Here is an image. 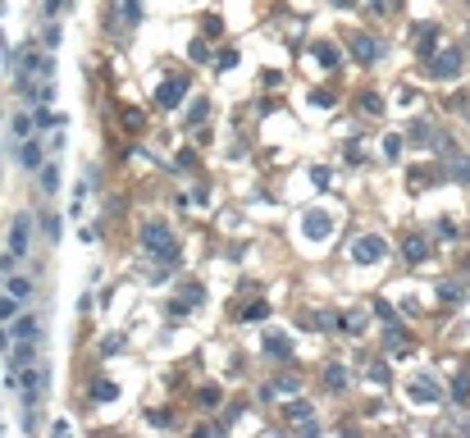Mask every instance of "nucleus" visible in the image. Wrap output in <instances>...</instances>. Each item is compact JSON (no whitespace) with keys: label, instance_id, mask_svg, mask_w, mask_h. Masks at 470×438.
Instances as JSON below:
<instances>
[{"label":"nucleus","instance_id":"obj_26","mask_svg":"<svg viewBox=\"0 0 470 438\" xmlns=\"http://www.w3.org/2000/svg\"><path fill=\"white\" fill-rule=\"evenodd\" d=\"M365 379H370L374 388H383V383H388V365H383V361H370V365H365Z\"/></svg>","mask_w":470,"mask_h":438},{"label":"nucleus","instance_id":"obj_29","mask_svg":"<svg viewBox=\"0 0 470 438\" xmlns=\"http://www.w3.org/2000/svg\"><path fill=\"white\" fill-rule=\"evenodd\" d=\"M42 192H60V169L55 164H42Z\"/></svg>","mask_w":470,"mask_h":438},{"label":"nucleus","instance_id":"obj_18","mask_svg":"<svg viewBox=\"0 0 470 438\" xmlns=\"http://www.w3.org/2000/svg\"><path fill=\"white\" fill-rule=\"evenodd\" d=\"M452 397H457L461 406H470V370H457V379H452Z\"/></svg>","mask_w":470,"mask_h":438},{"label":"nucleus","instance_id":"obj_24","mask_svg":"<svg viewBox=\"0 0 470 438\" xmlns=\"http://www.w3.org/2000/svg\"><path fill=\"white\" fill-rule=\"evenodd\" d=\"M274 393H302V379H297L293 370H288V374H279V379H274Z\"/></svg>","mask_w":470,"mask_h":438},{"label":"nucleus","instance_id":"obj_7","mask_svg":"<svg viewBox=\"0 0 470 438\" xmlns=\"http://www.w3.org/2000/svg\"><path fill=\"white\" fill-rule=\"evenodd\" d=\"M261 351H265V356H270V361L288 365V361H293V338H288V333H279V328H265V338H261Z\"/></svg>","mask_w":470,"mask_h":438},{"label":"nucleus","instance_id":"obj_36","mask_svg":"<svg viewBox=\"0 0 470 438\" xmlns=\"http://www.w3.org/2000/svg\"><path fill=\"white\" fill-rule=\"evenodd\" d=\"M42 46H46V51H55V46H60V28H46V37H42Z\"/></svg>","mask_w":470,"mask_h":438},{"label":"nucleus","instance_id":"obj_10","mask_svg":"<svg viewBox=\"0 0 470 438\" xmlns=\"http://www.w3.org/2000/svg\"><path fill=\"white\" fill-rule=\"evenodd\" d=\"M302 233H306L311 242H324L329 233H333V219H329L324 210H306V215H302Z\"/></svg>","mask_w":470,"mask_h":438},{"label":"nucleus","instance_id":"obj_4","mask_svg":"<svg viewBox=\"0 0 470 438\" xmlns=\"http://www.w3.org/2000/svg\"><path fill=\"white\" fill-rule=\"evenodd\" d=\"M0 342L5 347H14V342H42V319L37 315H19L5 324V333H0Z\"/></svg>","mask_w":470,"mask_h":438},{"label":"nucleus","instance_id":"obj_6","mask_svg":"<svg viewBox=\"0 0 470 438\" xmlns=\"http://www.w3.org/2000/svg\"><path fill=\"white\" fill-rule=\"evenodd\" d=\"M383 256H388V242H383L379 233H361V238L351 242V261L356 265H379Z\"/></svg>","mask_w":470,"mask_h":438},{"label":"nucleus","instance_id":"obj_11","mask_svg":"<svg viewBox=\"0 0 470 438\" xmlns=\"http://www.w3.org/2000/svg\"><path fill=\"white\" fill-rule=\"evenodd\" d=\"M443 146V160H448V174L457 178V183H470V160L457 151V142H438Z\"/></svg>","mask_w":470,"mask_h":438},{"label":"nucleus","instance_id":"obj_32","mask_svg":"<svg viewBox=\"0 0 470 438\" xmlns=\"http://www.w3.org/2000/svg\"><path fill=\"white\" fill-rule=\"evenodd\" d=\"M197 406H201V411H215V406H219V388H201V393H197Z\"/></svg>","mask_w":470,"mask_h":438},{"label":"nucleus","instance_id":"obj_5","mask_svg":"<svg viewBox=\"0 0 470 438\" xmlns=\"http://www.w3.org/2000/svg\"><path fill=\"white\" fill-rule=\"evenodd\" d=\"M187 87H192V78L187 73H174V78H164L160 87H155V110H178L187 96Z\"/></svg>","mask_w":470,"mask_h":438},{"label":"nucleus","instance_id":"obj_19","mask_svg":"<svg viewBox=\"0 0 470 438\" xmlns=\"http://www.w3.org/2000/svg\"><path fill=\"white\" fill-rule=\"evenodd\" d=\"M119 119H123V128H128V132H142L146 128V114H142V110H132V105L119 110Z\"/></svg>","mask_w":470,"mask_h":438},{"label":"nucleus","instance_id":"obj_12","mask_svg":"<svg viewBox=\"0 0 470 438\" xmlns=\"http://www.w3.org/2000/svg\"><path fill=\"white\" fill-rule=\"evenodd\" d=\"M87 397H92V402H96V406H110V402H119V383H114V379H105V374H96V379L87 383Z\"/></svg>","mask_w":470,"mask_h":438},{"label":"nucleus","instance_id":"obj_38","mask_svg":"<svg viewBox=\"0 0 470 438\" xmlns=\"http://www.w3.org/2000/svg\"><path fill=\"white\" fill-rule=\"evenodd\" d=\"M438 233H443V238H457V224H452V219L443 215V219H438Z\"/></svg>","mask_w":470,"mask_h":438},{"label":"nucleus","instance_id":"obj_31","mask_svg":"<svg viewBox=\"0 0 470 438\" xmlns=\"http://www.w3.org/2000/svg\"><path fill=\"white\" fill-rule=\"evenodd\" d=\"M270 315V301H247L242 306V319H265Z\"/></svg>","mask_w":470,"mask_h":438},{"label":"nucleus","instance_id":"obj_34","mask_svg":"<svg viewBox=\"0 0 470 438\" xmlns=\"http://www.w3.org/2000/svg\"><path fill=\"white\" fill-rule=\"evenodd\" d=\"M361 110L365 114H383V100L379 96H361Z\"/></svg>","mask_w":470,"mask_h":438},{"label":"nucleus","instance_id":"obj_21","mask_svg":"<svg viewBox=\"0 0 470 438\" xmlns=\"http://www.w3.org/2000/svg\"><path fill=\"white\" fill-rule=\"evenodd\" d=\"M206 114H210V100H192V105H187V128L206 123Z\"/></svg>","mask_w":470,"mask_h":438},{"label":"nucleus","instance_id":"obj_8","mask_svg":"<svg viewBox=\"0 0 470 438\" xmlns=\"http://www.w3.org/2000/svg\"><path fill=\"white\" fill-rule=\"evenodd\" d=\"M406 397L420 402V406H434L438 402V383L429 379V374H411V379H406Z\"/></svg>","mask_w":470,"mask_h":438},{"label":"nucleus","instance_id":"obj_23","mask_svg":"<svg viewBox=\"0 0 470 438\" xmlns=\"http://www.w3.org/2000/svg\"><path fill=\"white\" fill-rule=\"evenodd\" d=\"M383 160H402V132H388L383 137Z\"/></svg>","mask_w":470,"mask_h":438},{"label":"nucleus","instance_id":"obj_20","mask_svg":"<svg viewBox=\"0 0 470 438\" xmlns=\"http://www.w3.org/2000/svg\"><path fill=\"white\" fill-rule=\"evenodd\" d=\"M434 169H425V164H416V169H411V174H406V183H411V187H434Z\"/></svg>","mask_w":470,"mask_h":438},{"label":"nucleus","instance_id":"obj_37","mask_svg":"<svg viewBox=\"0 0 470 438\" xmlns=\"http://www.w3.org/2000/svg\"><path fill=\"white\" fill-rule=\"evenodd\" d=\"M192 60H201V64H206V60H210V46H206V42H192Z\"/></svg>","mask_w":470,"mask_h":438},{"label":"nucleus","instance_id":"obj_15","mask_svg":"<svg viewBox=\"0 0 470 438\" xmlns=\"http://www.w3.org/2000/svg\"><path fill=\"white\" fill-rule=\"evenodd\" d=\"M14 155H19V164H23V169H37V164H42V155H46V146L37 142V137H23Z\"/></svg>","mask_w":470,"mask_h":438},{"label":"nucleus","instance_id":"obj_2","mask_svg":"<svg viewBox=\"0 0 470 438\" xmlns=\"http://www.w3.org/2000/svg\"><path fill=\"white\" fill-rule=\"evenodd\" d=\"M28 238H33V215H14L10 219V247H5V261H0V265H5V274L28 256Z\"/></svg>","mask_w":470,"mask_h":438},{"label":"nucleus","instance_id":"obj_27","mask_svg":"<svg viewBox=\"0 0 470 438\" xmlns=\"http://www.w3.org/2000/svg\"><path fill=\"white\" fill-rule=\"evenodd\" d=\"M19 306H23L19 297H14V292H5V297H0V319H5V324H10V319L19 315Z\"/></svg>","mask_w":470,"mask_h":438},{"label":"nucleus","instance_id":"obj_30","mask_svg":"<svg viewBox=\"0 0 470 438\" xmlns=\"http://www.w3.org/2000/svg\"><path fill=\"white\" fill-rule=\"evenodd\" d=\"M438 301H443V306H457V301H461V288L457 283H438Z\"/></svg>","mask_w":470,"mask_h":438},{"label":"nucleus","instance_id":"obj_16","mask_svg":"<svg viewBox=\"0 0 470 438\" xmlns=\"http://www.w3.org/2000/svg\"><path fill=\"white\" fill-rule=\"evenodd\" d=\"M315 60H320L324 69H338V64H342V51H338V46H329V42H320V46H315Z\"/></svg>","mask_w":470,"mask_h":438},{"label":"nucleus","instance_id":"obj_13","mask_svg":"<svg viewBox=\"0 0 470 438\" xmlns=\"http://www.w3.org/2000/svg\"><path fill=\"white\" fill-rule=\"evenodd\" d=\"M402 256H406L411 265L429 261V238H425V233H406V238H402Z\"/></svg>","mask_w":470,"mask_h":438},{"label":"nucleus","instance_id":"obj_33","mask_svg":"<svg viewBox=\"0 0 470 438\" xmlns=\"http://www.w3.org/2000/svg\"><path fill=\"white\" fill-rule=\"evenodd\" d=\"M42 233H46V238H51V242L60 238V215H46V219H42Z\"/></svg>","mask_w":470,"mask_h":438},{"label":"nucleus","instance_id":"obj_17","mask_svg":"<svg viewBox=\"0 0 470 438\" xmlns=\"http://www.w3.org/2000/svg\"><path fill=\"white\" fill-rule=\"evenodd\" d=\"M5 292H14L19 301H33V279H23V274H10V288Z\"/></svg>","mask_w":470,"mask_h":438},{"label":"nucleus","instance_id":"obj_9","mask_svg":"<svg viewBox=\"0 0 470 438\" xmlns=\"http://www.w3.org/2000/svg\"><path fill=\"white\" fill-rule=\"evenodd\" d=\"M347 51L356 55V64H374V60L383 55V46L374 42V37H365V33H351L347 37Z\"/></svg>","mask_w":470,"mask_h":438},{"label":"nucleus","instance_id":"obj_22","mask_svg":"<svg viewBox=\"0 0 470 438\" xmlns=\"http://www.w3.org/2000/svg\"><path fill=\"white\" fill-rule=\"evenodd\" d=\"M284 416L293 420V425H302V420H311V402H288V406H284Z\"/></svg>","mask_w":470,"mask_h":438},{"label":"nucleus","instance_id":"obj_14","mask_svg":"<svg viewBox=\"0 0 470 438\" xmlns=\"http://www.w3.org/2000/svg\"><path fill=\"white\" fill-rule=\"evenodd\" d=\"M201 301H206V288H201V283H183V292H178V301H174V315H187V310H197Z\"/></svg>","mask_w":470,"mask_h":438},{"label":"nucleus","instance_id":"obj_25","mask_svg":"<svg viewBox=\"0 0 470 438\" xmlns=\"http://www.w3.org/2000/svg\"><path fill=\"white\" fill-rule=\"evenodd\" d=\"M119 10H123V28H137V19H142V5H137V0H119Z\"/></svg>","mask_w":470,"mask_h":438},{"label":"nucleus","instance_id":"obj_41","mask_svg":"<svg viewBox=\"0 0 470 438\" xmlns=\"http://www.w3.org/2000/svg\"><path fill=\"white\" fill-rule=\"evenodd\" d=\"M365 5H370V10H383V0H365Z\"/></svg>","mask_w":470,"mask_h":438},{"label":"nucleus","instance_id":"obj_39","mask_svg":"<svg viewBox=\"0 0 470 438\" xmlns=\"http://www.w3.org/2000/svg\"><path fill=\"white\" fill-rule=\"evenodd\" d=\"M233 64H238V51H233V46H229V51L219 55V69H233Z\"/></svg>","mask_w":470,"mask_h":438},{"label":"nucleus","instance_id":"obj_3","mask_svg":"<svg viewBox=\"0 0 470 438\" xmlns=\"http://www.w3.org/2000/svg\"><path fill=\"white\" fill-rule=\"evenodd\" d=\"M461 64H466V51L461 46H443V51L429 55V78L452 82V78H461Z\"/></svg>","mask_w":470,"mask_h":438},{"label":"nucleus","instance_id":"obj_1","mask_svg":"<svg viewBox=\"0 0 470 438\" xmlns=\"http://www.w3.org/2000/svg\"><path fill=\"white\" fill-rule=\"evenodd\" d=\"M137 238H142V252L146 256H155V261L169 265V270L178 265V238H174V229H169L164 219H146L142 229H137Z\"/></svg>","mask_w":470,"mask_h":438},{"label":"nucleus","instance_id":"obj_35","mask_svg":"<svg viewBox=\"0 0 470 438\" xmlns=\"http://www.w3.org/2000/svg\"><path fill=\"white\" fill-rule=\"evenodd\" d=\"M411 137H416V142H429L434 132H429V123H411Z\"/></svg>","mask_w":470,"mask_h":438},{"label":"nucleus","instance_id":"obj_42","mask_svg":"<svg viewBox=\"0 0 470 438\" xmlns=\"http://www.w3.org/2000/svg\"><path fill=\"white\" fill-rule=\"evenodd\" d=\"M333 5H351V0H333Z\"/></svg>","mask_w":470,"mask_h":438},{"label":"nucleus","instance_id":"obj_28","mask_svg":"<svg viewBox=\"0 0 470 438\" xmlns=\"http://www.w3.org/2000/svg\"><path fill=\"white\" fill-rule=\"evenodd\" d=\"M324 383H329V388H347V370H342V365L333 361V365L324 370Z\"/></svg>","mask_w":470,"mask_h":438},{"label":"nucleus","instance_id":"obj_40","mask_svg":"<svg viewBox=\"0 0 470 438\" xmlns=\"http://www.w3.org/2000/svg\"><path fill=\"white\" fill-rule=\"evenodd\" d=\"M146 420H151V425H169L174 416H169V411H146Z\"/></svg>","mask_w":470,"mask_h":438}]
</instances>
